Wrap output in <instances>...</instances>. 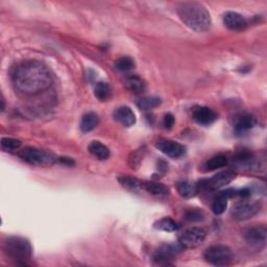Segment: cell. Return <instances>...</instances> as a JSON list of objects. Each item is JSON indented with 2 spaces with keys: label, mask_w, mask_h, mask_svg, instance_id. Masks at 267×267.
Instances as JSON below:
<instances>
[{
  "label": "cell",
  "mask_w": 267,
  "mask_h": 267,
  "mask_svg": "<svg viewBox=\"0 0 267 267\" xmlns=\"http://www.w3.org/2000/svg\"><path fill=\"white\" fill-rule=\"evenodd\" d=\"M12 80L16 91L25 96H33L50 88L53 75L43 63L26 61L15 69Z\"/></svg>",
  "instance_id": "cell-1"
},
{
  "label": "cell",
  "mask_w": 267,
  "mask_h": 267,
  "mask_svg": "<svg viewBox=\"0 0 267 267\" xmlns=\"http://www.w3.org/2000/svg\"><path fill=\"white\" fill-rule=\"evenodd\" d=\"M177 15L184 24L197 32L207 31L212 23L208 10L197 3L181 4L177 8Z\"/></svg>",
  "instance_id": "cell-2"
},
{
  "label": "cell",
  "mask_w": 267,
  "mask_h": 267,
  "mask_svg": "<svg viewBox=\"0 0 267 267\" xmlns=\"http://www.w3.org/2000/svg\"><path fill=\"white\" fill-rule=\"evenodd\" d=\"M7 255L17 262L26 264L32 255V248L28 240L22 237H10L5 242Z\"/></svg>",
  "instance_id": "cell-3"
},
{
  "label": "cell",
  "mask_w": 267,
  "mask_h": 267,
  "mask_svg": "<svg viewBox=\"0 0 267 267\" xmlns=\"http://www.w3.org/2000/svg\"><path fill=\"white\" fill-rule=\"evenodd\" d=\"M204 257L207 262L215 266H228L234 260L233 250L226 245H213L207 248Z\"/></svg>",
  "instance_id": "cell-4"
},
{
  "label": "cell",
  "mask_w": 267,
  "mask_h": 267,
  "mask_svg": "<svg viewBox=\"0 0 267 267\" xmlns=\"http://www.w3.org/2000/svg\"><path fill=\"white\" fill-rule=\"evenodd\" d=\"M20 158L31 165L37 166H49L53 165L56 162V157L50 154L46 150L33 148V147H26L22 149L19 153Z\"/></svg>",
  "instance_id": "cell-5"
},
{
  "label": "cell",
  "mask_w": 267,
  "mask_h": 267,
  "mask_svg": "<svg viewBox=\"0 0 267 267\" xmlns=\"http://www.w3.org/2000/svg\"><path fill=\"white\" fill-rule=\"evenodd\" d=\"M235 177H236V172H234L233 170H226L215 174L209 180L202 181L199 183V185H197V189L198 191L199 189L209 190V191L218 190L227 186L233 180H235Z\"/></svg>",
  "instance_id": "cell-6"
},
{
  "label": "cell",
  "mask_w": 267,
  "mask_h": 267,
  "mask_svg": "<svg viewBox=\"0 0 267 267\" xmlns=\"http://www.w3.org/2000/svg\"><path fill=\"white\" fill-rule=\"evenodd\" d=\"M207 236L205 230L200 228H190L187 229L180 236L179 243L184 248H194L202 244Z\"/></svg>",
  "instance_id": "cell-7"
},
{
  "label": "cell",
  "mask_w": 267,
  "mask_h": 267,
  "mask_svg": "<svg viewBox=\"0 0 267 267\" xmlns=\"http://www.w3.org/2000/svg\"><path fill=\"white\" fill-rule=\"evenodd\" d=\"M259 211H260V205L258 203L243 200V202L237 204L235 207L233 208L231 214H232L233 218L235 220L244 221V220L250 219L252 217L257 215Z\"/></svg>",
  "instance_id": "cell-8"
},
{
  "label": "cell",
  "mask_w": 267,
  "mask_h": 267,
  "mask_svg": "<svg viewBox=\"0 0 267 267\" xmlns=\"http://www.w3.org/2000/svg\"><path fill=\"white\" fill-rule=\"evenodd\" d=\"M157 148L161 153L173 159L182 158L186 154V147L183 144L172 140H160L156 144Z\"/></svg>",
  "instance_id": "cell-9"
},
{
  "label": "cell",
  "mask_w": 267,
  "mask_h": 267,
  "mask_svg": "<svg viewBox=\"0 0 267 267\" xmlns=\"http://www.w3.org/2000/svg\"><path fill=\"white\" fill-rule=\"evenodd\" d=\"M243 236L248 244L261 249L266 244L267 231L264 227H253L247 229L244 232Z\"/></svg>",
  "instance_id": "cell-10"
},
{
  "label": "cell",
  "mask_w": 267,
  "mask_h": 267,
  "mask_svg": "<svg viewBox=\"0 0 267 267\" xmlns=\"http://www.w3.org/2000/svg\"><path fill=\"white\" fill-rule=\"evenodd\" d=\"M224 23L229 29L235 31L243 30L247 26V20L236 12H227L224 16Z\"/></svg>",
  "instance_id": "cell-11"
},
{
  "label": "cell",
  "mask_w": 267,
  "mask_h": 267,
  "mask_svg": "<svg viewBox=\"0 0 267 267\" xmlns=\"http://www.w3.org/2000/svg\"><path fill=\"white\" fill-rule=\"evenodd\" d=\"M193 118L200 125H210L217 120V114L208 107H196L193 110Z\"/></svg>",
  "instance_id": "cell-12"
},
{
  "label": "cell",
  "mask_w": 267,
  "mask_h": 267,
  "mask_svg": "<svg viewBox=\"0 0 267 267\" xmlns=\"http://www.w3.org/2000/svg\"><path fill=\"white\" fill-rule=\"evenodd\" d=\"M183 249H184V247L180 243H177V244H163L157 250L155 259L160 261V262L164 261L165 263H168V260H171L173 257H175L177 254H180Z\"/></svg>",
  "instance_id": "cell-13"
},
{
  "label": "cell",
  "mask_w": 267,
  "mask_h": 267,
  "mask_svg": "<svg viewBox=\"0 0 267 267\" xmlns=\"http://www.w3.org/2000/svg\"><path fill=\"white\" fill-rule=\"evenodd\" d=\"M114 119L125 127H129L136 123V116L128 107H120L114 112Z\"/></svg>",
  "instance_id": "cell-14"
},
{
  "label": "cell",
  "mask_w": 267,
  "mask_h": 267,
  "mask_svg": "<svg viewBox=\"0 0 267 267\" xmlns=\"http://www.w3.org/2000/svg\"><path fill=\"white\" fill-rule=\"evenodd\" d=\"M236 194H237V192L233 189H229V190L220 192L214 199V202L212 204L213 213L215 215L223 214L228 207V199L233 197V196H235Z\"/></svg>",
  "instance_id": "cell-15"
},
{
  "label": "cell",
  "mask_w": 267,
  "mask_h": 267,
  "mask_svg": "<svg viewBox=\"0 0 267 267\" xmlns=\"http://www.w3.org/2000/svg\"><path fill=\"white\" fill-rule=\"evenodd\" d=\"M257 124L256 117L250 114H242L236 119L235 130L237 132H244L255 127Z\"/></svg>",
  "instance_id": "cell-16"
},
{
  "label": "cell",
  "mask_w": 267,
  "mask_h": 267,
  "mask_svg": "<svg viewBox=\"0 0 267 267\" xmlns=\"http://www.w3.org/2000/svg\"><path fill=\"white\" fill-rule=\"evenodd\" d=\"M141 188L148 192L149 194L155 196H166L169 193L168 188L164 186L163 184L156 183V182H141Z\"/></svg>",
  "instance_id": "cell-17"
},
{
  "label": "cell",
  "mask_w": 267,
  "mask_h": 267,
  "mask_svg": "<svg viewBox=\"0 0 267 267\" xmlns=\"http://www.w3.org/2000/svg\"><path fill=\"white\" fill-rule=\"evenodd\" d=\"M125 87L132 93L141 94L146 90V83L143 78L134 74L125 78Z\"/></svg>",
  "instance_id": "cell-18"
},
{
  "label": "cell",
  "mask_w": 267,
  "mask_h": 267,
  "mask_svg": "<svg viewBox=\"0 0 267 267\" xmlns=\"http://www.w3.org/2000/svg\"><path fill=\"white\" fill-rule=\"evenodd\" d=\"M98 116L94 113V112H89L86 113L81 117V120H80V130L83 134H87L89 131H92L97 125H98Z\"/></svg>",
  "instance_id": "cell-19"
},
{
  "label": "cell",
  "mask_w": 267,
  "mask_h": 267,
  "mask_svg": "<svg viewBox=\"0 0 267 267\" xmlns=\"http://www.w3.org/2000/svg\"><path fill=\"white\" fill-rule=\"evenodd\" d=\"M88 149H89L90 154H92L98 160H107L111 156L110 149L105 144H103L99 141H92L89 144Z\"/></svg>",
  "instance_id": "cell-20"
},
{
  "label": "cell",
  "mask_w": 267,
  "mask_h": 267,
  "mask_svg": "<svg viewBox=\"0 0 267 267\" xmlns=\"http://www.w3.org/2000/svg\"><path fill=\"white\" fill-rule=\"evenodd\" d=\"M94 95L100 102H107L112 97V88L106 81H99L94 87Z\"/></svg>",
  "instance_id": "cell-21"
},
{
  "label": "cell",
  "mask_w": 267,
  "mask_h": 267,
  "mask_svg": "<svg viewBox=\"0 0 267 267\" xmlns=\"http://www.w3.org/2000/svg\"><path fill=\"white\" fill-rule=\"evenodd\" d=\"M177 192L179 194L184 198H191L196 195L198 192L197 185H193L190 182L187 181H182L177 183Z\"/></svg>",
  "instance_id": "cell-22"
},
{
  "label": "cell",
  "mask_w": 267,
  "mask_h": 267,
  "mask_svg": "<svg viewBox=\"0 0 267 267\" xmlns=\"http://www.w3.org/2000/svg\"><path fill=\"white\" fill-rule=\"evenodd\" d=\"M227 165H228V158L225 155H218L208 160L204 165V169L206 171H213L216 169L223 168V167Z\"/></svg>",
  "instance_id": "cell-23"
},
{
  "label": "cell",
  "mask_w": 267,
  "mask_h": 267,
  "mask_svg": "<svg viewBox=\"0 0 267 267\" xmlns=\"http://www.w3.org/2000/svg\"><path fill=\"white\" fill-rule=\"evenodd\" d=\"M155 227L164 232H175L180 228L179 224L173 219L169 218V217H164V218L158 220L155 224Z\"/></svg>",
  "instance_id": "cell-24"
},
{
  "label": "cell",
  "mask_w": 267,
  "mask_h": 267,
  "mask_svg": "<svg viewBox=\"0 0 267 267\" xmlns=\"http://www.w3.org/2000/svg\"><path fill=\"white\" fill-rule=\"evenodd\" d=\"M161 105V99L156 96H148L141 98L138 102V107L141 110L148 111V110H153Z\"/></svg>",
  "instance_id": "cell-25"
},
{
  "label": "cell",
  "mask_w": 267,
  "mask_h": 267,
  "mask_svg": "<svg viewBox=\"0 0 267 267\" xmlns=\"http://www.w3.org/2000/svg\"><path fill=\"white\" fill-rule=\"evenodd\" d=\"M118 181L120 183V185L127 190H137L141 188V182L135 177L123 175V176H120Z\"/></svg>",
  "instance_id": "cell-26"
},
{
  "label": "cell",
  "mask_w": 267,
  "mask_h": 267,
  "mask_svg": "<svg viewBox=\"0 0 267 267\" xmlns=\"http://www.w3.org/2000/svg\"><path fill=\"white\" fill-rule=\"evenodd\" d=\"M115 67H116V69H118L119 71L127 72L135 68V62H134L132 59L127 58V57L120 58L115 63Z\"/></svg>",
  "instance_id": "cell-27"
},
{
  "label": "cell",
  "mask_w": 267,
  "mask_h": 267,
  "mask_svg": "<svg viewBox=\"0 0 267 267\" xmlns=\"http://www.w3.org/2000/svg\"><path fill=\"white\" fill-rule=\"evenodd\" d=\"M22 143L18 139L14 138H3L2 139V146L4 149L9 150V152H15V150H19Z\"/></svg>",
  "instance_id": "cell-28"
},
{
  "label": "cell",
  "mask_w": 267,
  "mask_h": 267,
  "mask_svg": "<svg viewBox=\"0 0 267 267\" xmlns=\"http://www.w3.org/2000/svg\"><path fill=\"white\" fill-rule=\"evenodd\" d=\"M204 213L199 210H189L186 212L185 214V219L189 223H198V221H202L204 219Z\"/></svg>",
  "instance_id": "cell-29"
},
{
  "label": "cell",
  "mask_w": 267,
  "mask_h": 267,
  "mask_svg": "<svg viewBox=\"0 0 267 267\" xmlns=\"http://www.w3.org/2000/svg\"><path fill=\"white\" fill-rule=\"evenodd\" d=\"M143 154H144L143 149H138L137 152L132 154V157L129 158V165L132 167V168L135 166L140 164V162L142 161V158H143Z\"/></svg>",
  "instance_id": "cell-30"
},
{
  "label": "cell",
  "mask_w": 267,
  "mask_h": 267,
  "mask_svg": "<svg viewBox=\"0 0 267 267\" xmlns=\"http://www.w3.org/2000/svg\"><path fill=\"white\" fill-rule=\"evenodd\" d=\"M174 122H175V120H174V117L172 114H166L164 116L163 125L165 128H167V129L172 128V126L174 125Z\"/></svg>",
  "instance_id": "cell-31"
}]
</instances>
